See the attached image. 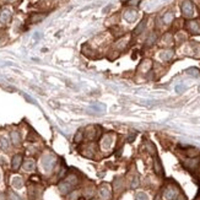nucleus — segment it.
Wrapping results in <instances>:
<instances>
[{"label": "nucleus", "instance_id": "obj_9", "mask_svg": "<svg viewBox=\"0 0 200 200\" xmlns=\"http://www.w3.org/2000/svg\"><path fill=\"white\" fill-rule=\"evenodd\" d=\"M112 142H113V138H112L111 135H104V136H103V139H102L101 145H102V148H103L104 150H107V149H109V148H111Z\"/></svg>", "mask_w": 200, "mask_h": 200}, {"label": "nucleus", "instance_id": "obj_29", "mask_svg": "<svg viewBox=\"0 0 200 200\" xmlns=\"http://www.w3.org/2000/svg\"><path fill=\"white\" fill-rule=\"evenodd\" d=\"M135 200H149V196L146 195L145 193H138Z\"/></svg>", "mask_w": 200, "mask_h": 200}, {"label": "nucleus", "instance_id": "obj_4", "mask_svg": "<svg viewBox=\"0 0 200 200\" xmlns=\"http://www.w3.org/2000/svg\"><path fill=\"white\" fill-rule=\"evenodd\" d=\"M123 16L128 22H134L138 19V11L134 10V9H128V10L124 11Z\"/></svg>", "mask_w": 200, "mask_h": 200}, {"label": "nucleus", "instance_id": "obj_23", "mask_svg": "<svg viewBox=\"0 0 200 200\" xmlns=\"http://www.w3.org/2000/svg\"><path fill=\"white\" fill-rule=\"evenodd\" d=\"M156 39H157V36H156V33H151L150 36H149V38L146 39V46H152L155 42H156Z\"/></svg>", "mask_w": 200, "mask_h": 200}, {"label": "nucleus", "instance_id": "obj_26", "mask_svg": "<svg viewBox=\"0 0 200 200\" xmlns=\"http://www.w3.org/2000/svg\"><path fill=\"white\" fill-rule=\"evenodd\" d=\"M65 181H66V182H69V183H70V184H71L73 187L77 184V178H76V177H75L74 175H71V176H69V177H68V178H66Z\"/></svg>", "mask_w": 200, "mask_h": 200}, {"label": "nucleus", "instance_id": "obj_13", "mask_svg": "<svg viewBox=\"0 0 200 200\" xmlns=\"http://www.w3.org/2000/svg\"><path fill=\"white\" fill-rule=\"evenodd\" d=\"M184 166L187 168H189V169H195L199 166V160L198 158H190V160H188V161H185Z\"/></svg>", "mask_w": 200, "mask_h": 200}, {"label": "nucleus", "instance_id": "obj_36", "mask_svg": "<svg viewBox=\"0 0 200 200\" xmlns=\"http://www.w3.org/2000/svg\"><path fill=\"white\" fill-rule=\"evenodd\" d=\"M111 7H112V5H108V7H106V9H104V10H103V12H104V14H106V12H108V11H109V9H111Z\"/></svg>", "mask_w": 200, "mask_h": 200}, {"label": "nucleus", "instance_id": "obj_5", "mask_svg": "<svg viewBox=\"0 0 200 200\" xmlns=\"http://www.w3.org/2000/svg\"><path fill=\"white\" fill-rule=\"evenodd\" d=\"M98 193H100L101 199H103V200H108L111 198V189H109V187L107 184H103L100 188Z\"/></svg>", "mask_w": 200, "mask_h": 200}, {"label": "nucleus", "instance_id": "obj_12", "mask_svg": "<svg viewBox=\"0 0 200 200\" xmlns=\"http://www.w3.org/2000/svg\"><path fill=\"white\" fill-rule=\"evenodd\" d=\"M173 55H175V53H173V50H171V49L162 50L161 53H160V58H161L162 60H165V61H167V60L172 59V58H173Z\"/></svg>", "mask_w": 200, "mask_h": 200}, {"label": "nucleus", "instance_id": "obj_34", "mask_svg": "<svg viewBox=\"0 0 200 200\" xmlns=\"http://www.w3.org/2000/svg\"><path fill=\"white\" fill-rule=\"evenodd\" d=\"M139 1H140V0H129L128 4H129V5H138Z\"/></svg>", "mask_w": 200, "mask_h": 200}, {"label": "nucleus", "instance_id": "obj_21", "mask_svg": "<svg viewBox=\"0 0 200 200\" xmlns=\"http://www.w3.org/2000/svg\"><path fill=\"white\" fill-rule=\"evenodd\" d=\"M96 127H88L86 129V134H87V138L90 139H93V138H96Z\"/></svg>", "mask_w": 200, "mask_h": 200}, {"label": "nucleus", "instance_id": "obj_15", "mask_svg": "<svg viewBox=\"0 0 200 200\" xmlns=\"http://www.w3.org/2000/svg\"><path fill=\"white\" fill-rule=\"evenodd\" d=\"M90 108H91L92 111H95V112L102 113V112L106 111V104H103V103H93V104L90 106Z\"/></svg>", "mask_w": 200, "mask_h": 200}, {"label": "nucleus", "instance_id": "obj_33", "mask_svg": "<svg viewBox=\"0 0 200 200\" xmlns=\"http://www.w3.org/2000/svg\"><path fill=\"white\" fill-rule=\"evenodd\" d=\"M138 184H139V179L135 177V178H134V181H133V183H131V187H133V188H136Z\"/></svg>", "mask_w": 200, "mask_h": 200}, {"label": "nucleus", "instance_id": "obj_31", "mask_svg": "<svg viewBox=\"0 0 200 200\" xmlns=\"http://www.w3.org/2000/svg\"><path fill=\"white\" fill-rule=\"evenodd\" d=\"M163 42L165 43H167V44H172V37H171V34H166L165 37H163Z\"/></svg>", "mask_w": 200, "mask_h": 200}, {"label": "nucleus", "instance_id": "obj_11", "mask_svg": "<svg viewBox=\"0 0 200 200\" xmlns=\"http://www.w3.org/2000/svg\"><path fill=\"white\" fill-rule=\"evenodd\" d=\"M22 163V156L21 155H15L12 157V161H11V167L12 169H17Z\"/></svg>", "mask_w": 200, "mask_h": 200}, {"label": "nucleus", "instance_id": "obj_32", "mask_svg": "<svg viewBox=\"0 0 200 200\" xmlns=\"http://www.w3.org/2000/svg\"><path fill=\"white\" fill-rule=\"evenodd\" d=\"M10 200H22L16 193H14V192H10Z\"/></svg>", "mask_w": 200, "mask_h": 200}, {"label": "nucleus", "instance_id": "obj_2", "mask_svg": "<svg viewBox=\"0 0 200 200\" xmlns=\"http://www.w3.org/2000/svg\"><path fill=\"white\" fill-rule=\"evenodd\" d=\"M55 161H57V158L53 156V155H44L42 157V167L46 172H50L52 168L54 167L55 165Z\"/></svg>", "mask_w": 200, "mask_h": 200}, {"label": "nucleus", "instance_id": "obj_10", "mask_svg": "<svg viewBox=\"0 0 200 200\" xmlns=\"http://www.w3.org/2000/svg\"><path fill=\"white\" fill-rule=\"evenodd\" d=\"M11 185L14 187V188H16V189H21L22 187H23V181H22V178L19 177V176L12 177V179H11Z\"/></svg>", "mask_w": 200, "mask_h": 200}, {"label": "nucleus", "instance_id": "obj_16", "mask_svg": "<svg viewBox=\"0 0 200 200\" xmlns=\"http://www.w3.org/2000/svg\"><path fill=\"white\" fill-rule=\"evenodd\" d=\"M9 139L6 135H0V148H1L3 150H7L9 149Z\"/></svg>", "mask_w": 200, "mask_h": 200}, {"label": "nucleus", "instance_id": "obj_27", "mask_svg": "<svg viewBox=\"0 0 200 200\" xmlns=\"http://www.w3.org/2000/svg\"><path fill=\"white\" fill-rule=\"evenodd\" d=\"M185 90H187V86L184 84H179V85L176 86V92L177 93H183Z\"/></svg>", "mask_w": 200, "mask_h": 200}, {"label": "nucleus", "instance_id": "obj_14", "mask_svg": "<svg viewBox=\"0 0 200 200\" xmlns=\"http://www.w3.org/2000/svg\"><path fill=\"white\" fill-rule=\"evenodd\" d=\"M10 20H11L10 11H7V10L1 11V14H0V22H1V23H7Z\"/></svg>", "mask_w": 200, "mask_h": 200}, {"label": "nucleus", "instance_id": "obj_24", "mask_svg": "<svg viewBox=\"0 0 200 200\" xmlns=\"http://www.w3.org/2000/svg\"><path fill=\"white\" fill-rule=\"evenodd\" d=\"M173 19H175V16H173L172 12H166V14L163 15V22L167 23V25L171 23L173 21Z\"/></svg>", "mask_w": 200, "mask_h": 200}, {"label": "nucleus", "instance_id": "obj_17", "mask_svg": "<svg viewBox=\"0 0 200 200\" xmlns=\"http://www.w3.org/2000/svg\"><path fill=\"white\" fill-rule=\"evenodd\" d=\"M34 161L33 160H26V161L23 162V168H25V171H33L34 169Z\"/></svg>", "mask_w": 200, "mask_h": 200}, {"label": "nucleus", "instance_id": "obj_38", "mask_svg": "<svg viewBox=\"0 0 200 200\" xmlns=\"http://www.w3.org/2000/svg\"><path fill=\"white\" fill-rule=\"evenodd\" d=\"M38 38H39V33H36L34 34V39H38Z\"/></svg>", "mask_w": 200, "mask_h": 200}, {"label": "nucleus", "instance_id": "obj_20", "mask_svg": "<svg viewBox=\"0 0 200 200\" xmlns=\"http://www.w3.org/2000/svg\"><path fill=\"white\" fill-rule=\"evenodd\" d=\"M11 141L14 145H19L21 142V138H20V134L16 131H12L11 133Z\"/></svg>", "mask_w": 200, "mask_h": 200}, {"label": "nucleus", "instance_id": "obj_3", "mask_svg": "<svg viewBox=\"0 0 200 200\" xmlns=\"http://www.w3.org/2000/svg\"><path fill=\"white\" fill-rule=\"evenodd\" d=\"M182 12L185 17H193L194 15V5L190 0H185L182 4Z\"/></svg>", "mask_w": 200, "mask_h": 200}, {"label": "nucleus", "instance_id": "obj_1", "mask_svg": "<svg viewBox=\"0 0 200 200\" xmlns=\"http://www.w3.org/2000/svg\"><path fill=\"white\" fill-rule=\"evenodd\" d=\"M178 188L175 185H167L163 193H162V199L163 200H175L177 196H178Z\"/></svg>", "mask_w": 200, "mask_h": 200}, {"label": "nucleus", "instance_id": "obj_37", "mask_svg": "<svg viewBox=\"0 0 200 200\" xmlns=\"http://www.w3.org/2000/svg\"><path fill=\"white\" fill-rule=\"evenodd\" d=\"M0 163H5V158H3V157H0Z\"/></svg>", "mask_w": 200, "mask_h": 200}, {"label": "nucleus", "instance_id": "obj_40", "mask_svg": "<svg viewBox=\"0 0 200 200\" xmlns=\"http://www.w3.org/2000/svg\"><path fill=\"white\" fill-rule=\"evenodd\" d=\"M9 1H11V0H9Z\"/></svg>", "mask_w": 200, "mask_h": 200}, {"label": "nucleus", "instance_id": "obj_39", "mask_svg": "<svg viewBox=\"0 0 200 200\" xmlns=\"http://www.w3.org/2000/svg\"><path fill=\"white\" fill-rule=\"evenodd\" d=\"M198 90H199V92H200V86H199V88H198Z\"/></svg>", "mask_w": 200, "mask_h": 200}, {"label": "nucleus", "instance_id": "obj_28", "mask_svg": "<svg viewBox=\"0 0 200 200\" xmlns=\"http://www.w3.org/2000/svg\"><path fill=\"white\" fill-rule=\"evenodd\" d=\"M146 148H148V150H149V152H150L151 155H155V154H156V149H155L154 144L148 142V144H146Z\"/></svg>", "mask_w": 200, "mask_h": 200}, {"label": "nucleus", "instance_id": "obj_6", "mask_svg": "<svg viewBox=\"0 0 200 200\" xmlns=\"http://www.w3.org/2000/svg\"><path fill=\"white\" fill-rule=\"evenodd\" d=\"M188 26V30L194 33V34H200V22L199 21H189L187 23Z\"/></svg>", "mask_w": 200, "mask_h": 200}, {"label": "nucleus", "instance_id": "obj_25", "mask_svg": "<svg viewBox=\"0 0 200 200\" xmlns=\"http://www.w3.org/2000/svg\"><path fill=\"white\" fill-rule=\"evenodd\" d=\"M44 19V15H33L31 19H30V21L32 22V23H34V22H39V21H42Z\"/></svg>", "mask_w": 200, "mask_h": 200}, {"label": "nucleus", "instance_id": "obj_19", "mask_svg": "<svg viewBox=\"0 0 200 200\" xmlns=\"http://www.w3.org/2000/svg\"><path fill=\"white\" fill-rule=\"evenodd\" d=\"M145 26H146V19H144V20L138 25V27L134 30V34H140V33L145 30Z\"/></svg>", "mask_w": 200, "mask_h": 200}, {"label": "nucleus", "instance_id": "obj_30", "mask_svg": "<svg viewBox=\"0 0 200 200\" xmlns=\"http://www.w3.org/2000/svg\"><path fill=\"white\" fill-rule=\"evenodd\" d=\"M82 136H84V135H82V133H81V131H77V133H76V135H75V138H74V141H75L76 144L80 142V141L82 140Z\"/></svg>", "mask_w": 200, "mask_h": 200}, {"label": "nucleus", "instance_id": "obj_35", "mask_svg": "<svg viewBox=\"0 0 200 200\" xmlns=\"http://www.w3.org/2000/svg\"><path fill=\"white\" fill-rule=\"evenodd\" d=\"M135 136H136V134H133V135H130V136H129V139H128V141H129V142H131L133 140L135 139Z\"/></svg>", "mask_w": 200, "mask_h": 200}, {"label": "nucleus", "instance_id": "obj_41", "mask_svg": "<svg viewBox=\"0 0 200 200\" xmlns=\"http://www.w3.org/2000/svg\"><path fill=\"white\" fill-rule=\"evenodd\" d=\"M0 178H1V176H0Z\"/></svg>", "mask_w": 200, "mask_h": 200}, {"label": "nucleus", "instance_id": "obj_18", "mask_svg": "<svg viewBox=\"0 0 200 200\" xmlns=\"http://www.w3.org/2000/svg\"><path fill=\"white\" fill-rule=\"evenodd\" d=\"M185 73L188 75H190V76H193V77H199L200 76V70L198 68H188Z\"/></svg>", "mask_w": 200, "mask_h": 200}, {"label": "nucleus", "instance_id": "obj_22", "mask_svg": "<svg viewBox=\"0 0 200 200\" xmlns=\"http://www.w3.org/2000/svg\"><path fill=\"white\" fill-rule=\"evenodd\" d=\"M199 150L198 149H194V148H189L188 150H187V155H188L190 158H194L195 156H198L199 155Z\"/></svg>", "mask_w": 200, "mask_h": 200}, {"label": "nucleus", "instance_id": "obj_7", "mask_svg": "<svg viewBox=\"0 0 200 200\" xmlns=\"http://www.w3.org/2000/svg\"><path fill=\"white\" fill-rule=\"evenodd\" d=\"M71 189H73V185H71L69 182H66V181H64V182H61V183L59 184V190H60V193H63V194L70 193Z\"/></svg>", "mask_w": 200, "mask_h": 200}, {"label": "nucleus", "instance_id": "obj_8", "mask_svg": "<svg viewBox=\"0 0 200 200\" xmlns=\"http://www.w3.org/2000/svg\"><path fill=\"white\" fill-rule=\"evenodd\" d=\"M154 168H155V172L157 173L158 176H162V175H163V167H162V163H161V161H160L158 157H155Z\"/></svg>", "mask_w": 200, "mask_h": 200}]
</instances>
